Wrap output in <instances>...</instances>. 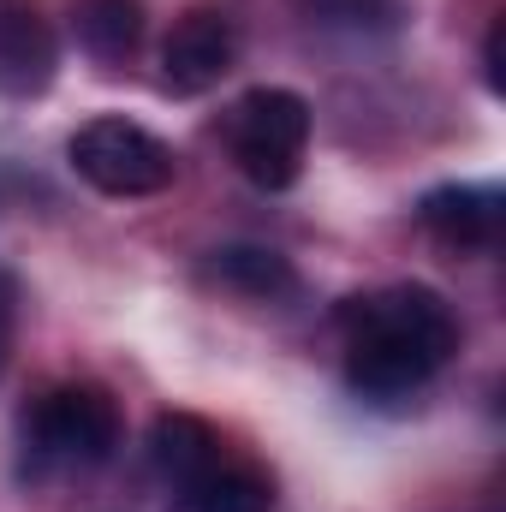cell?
Returning <instances> with one entry per match:
<instances>
[{
	"label": "cell",
	"instance_id": "cell-1",
	"mask_svg": "<svg viewBox=\"0 0 506 512\" xmlns=\"http://www.w3.org/2000/svg\"><path fill=\"white\" fill-rule=\"evenodd\" d=\"M340 346H346V382L370 399H399L423 387L453 352L459 322L441 292L429 286H376L334 310Z\"/></svg>",
	"mask_w": 506,
	"mask_h": 512
},
{
	"label": "cell",
	"instance_id": "cell-2",
	"mask_svg": "<svg viewBox=\"0 0 506 512\" xmlns=\"http://www.w3.org/2000/svg\"><path fill=\"white\" fill-rule=\"evenodd\" d=\"M18 441H24V471L48 477V471H90L120 447V405L90 382L48 387L24 405L18 417Z\"/></svg>",
	"mask_w": 506,
	"mask_h": 512
},
{
	"label": "cell",
	"instance_id": "cell-3",
	"mask_svg": "<svg viewBox=\"0 0 506 512\" xmlns=\"http://www.w3.org/2000/svg\"><path fill=\"white\" fill-rule=\"evenodd\" d=\"M304 143H310V102L298 90L262 84L245 90L227 114V149L256 191H286L304 167Z\"/></svg>",
	"mask_w": 506,
	"mask_h": 512
},
{
	"label": "cell",
	"instance_id": "cell-4",
	"mask_svg": "<svg viewBox=\"0 0 506 512\" xmlns=\"http://www.w3.org/2000/svg\"><path fill=\"white\" fill-rule=\"evenodd\" d=\"M66 161L84 185H96L102 197H155L179 179V161L173 149L155 137V131L131 126L120 114H102L90 126L72 131L66 143Z\"/></svg>",
	"mask_w": 506,
	"mask_h": 512
},
{
	"label": "cell",
	"instance_id": "cell-5",
	"mask_svg": "<svg viewBox=\"0 0 506 512\" xmlns=\"http://www.w3.org/2000/svg\"><path fill=\"white\" fill-rule=\"evenodd\" d=\"M233 60H239L233 18L215 12V6H191L161 42V84L173 96H203V90H215L233 72Z\"/></svg>",
	"mask_w": 506,
	"mask_h": 512
},
{
	"label": "cell",
	"instance_id": "cell-6",
	"mask_svg": "<svg viewBox=\"0 0 506 512\" xmlns=\"http://www.w3.org/2000/svg\"><path fill=\"white\" fill-rule=\"evenodd\" d=\"M417 221L447 251H495L501 245V191L495 185H435L417 203Z\"/></svg>",
	"mask_w": 506,
	"mask_h": 512
},
{
	"label": "cell",
	"instance_id": "cell-7",
	"mask_svg": "<svg viewBox=\"0 0 506 512\" xmlns=\"http://www.w3.org/2000/svg\"><path fill=\"white\" fill-rule=\"evenodd\" d=\"M54 84V30L36 0H0V96H42Z\"/></svg>",
	"mask_w": 506,
	"mask_h": 512
},
{
	"label": "cell",
	"instance_id": "cell-8",
	"mask_svg": "<svg viewBox=\"0 0 506 512\" xmlns=\"http://www.w3.org/2000/svg\"><path fill=\"white\" fill-rule=\"evenodd\" d=\"M167 512H274V483L256 465L221 453L209 471H197L191 483L173 489Z\"/></svg>",
	"mask_w": 506,
	"mask_h": 512
},
{
	"label": "cell",
	"instance_id": "cell-9",
	"mask_svg": "<svg viewBox=\"0 0 506 512\" xmlns=\"http://www.w3.org/2000/svg\"><path fill=\"white\" fill-rule=\"evenodd\" d=\"M221 453H227V441H221L203 417H191V411H161L155 429H149V465L161 471L167 489L191 483V477L209 471Z\"/></svg>",
	"mask_w": 506,
	"mask_h": 512
},
{
	"label": "cell",
	"instance_id": "cell-10",
	"mask_svg": "<svg viewBox=\"0 0 506 512\" xmlns=\"http://www.w3.org/2000/svg\"><path fill=\"white\" fill-rule=\"evenodd\" d=\"M72 36L90 60L120 66L143 42V0H72Z\"/></svg>",
	"mask_w": 506,
	"mask_h": 512
},
{
	"label": "cell",
	"instance_id": "cell-11",
	"mask_svg": "<svg viewBox=\"0 0 506 512\" xmlns=\"http://www.w3.org/2000/svg\"><path fill=\"white\" fill-rule=\"evenodd\" d=\"M209 280H221L227 292H245V298H292L298 292L292 262L274 256V251H256V245L209 251Z\"/></svg>",
	"mask_w": 506,
	"mask_h": 512
},
{
	"label": "cell",
	"instance_id": "cell-12",
	"mask_svg": "<svg viewBox=\"0 0 506 512\" xmlns=\"http://www.w3.org/2000/svg\"><path fill=\"white\" fill-rule=\"evenodd\" d=\"M12 340H18V280L0 268V370L12 358Z\"/></svg>",
	"mask_w": 506,
	"mask_h": 512
},
{
	"label": "cell",
	"instance_id": "cell-13",
	"mask_svg": "<svg viewBox=\"0 0 506 512\" xmlns=\"http://www.w3.org/2000/svg\"><path fill=\"white\" fill-rule=\"evenodd\" d=\"M316 12H328V18H376L381 0H310Z\"/></svg>",
	"mask_w": 506,
	"mask_h": 512
},
{
	"label": "cell",
	"instance_id": "cell-14",
	"mask_svg": "<svg viewBox=\"0 0 506 512\" xmlns=\"http://www.w3.org/2000/svg\"><path fill=\"white\" fill-rule=\"evenodd\" d=\"M483 72H489V90H501V24H495L489 42H483Z\"/></svg>",
	"mask_w": 506,
	"mask_h": 512
}]
</instances>
